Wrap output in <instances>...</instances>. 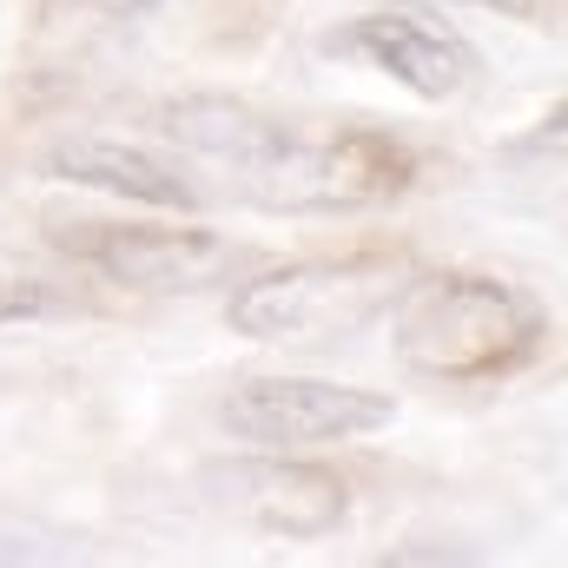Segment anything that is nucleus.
<instances>
[{"mask_svg": "<svg viewBox=\"0 0 568 568\" xmlns=\"http://www.w3.org/2000/svg\"><path fill=\"white\" fill-rule=\"evenodd\" d=\"M397 417L384 390L324 384V377H252L225 397V429L258 449H317V443H357Z\"/></svg>", "mask_w": 568, "mask_h": 568, "instance_id": "423d86ee", "label": "nucleus"}, {"mask_svg": "<svg viewBox=\"0 0 568 568\" xmlns=\"http://www.w3.org/2000/svg\"><path fill=\"white\" fill-rule=\"evenodd\" d=\"M205 503L225 509L232 523L245 529H265L284 542H317L344 523L351 509V489L337 469H317L304 456H284V449H258V456H225V463H205Z\"/></svg>", "mask_w": 568, "mask_h": 568, "instance_id": "20e7f679", "label": "nucleus"}, {"mask_svg": "<svg viewBox=\"0 0 568 568\" xmlns=\"http://www.w3.org/2000/svg\"><path fill=\"white\" fill-rule=\"evenodd\" d=\"M159 0H40V27H33V67H47L53 53L73 60L87 53L106 27L133 20V13H152Z\"/></svg>", "mask_w": 568, "mask_h": 568, "instance_id": "9b49d317", "label": "nucleus"}, {"mask_svg": "<svg viewBox=\"0 0 568 568\" xmlns=\"http://www.w3.org/2000/svg\"><path fill=\"white\" fill-rule=\"evenodd\" d=\"M159 126H165V140L179 145V152L212 159V165H225L232 179H239L245 165H258L284 133L272 113H258V106H245V100H232V93H185V100H172V106L159 113Z\"/></svg>", "mask_w": 568, "mask_h": 568, "instance_id": "1a4fd4ad", "label": "nucleus"}, {"mask_svg": "<svg viewBox=\"0 0 568 568\" xmlns=\"http://www.w3.org/2000/svg\"><path fill=\"white\" fill-rule=\"evenodd\" d=\"M469 7H489V13H516V20H529V13H536V0H469Z\"/></svg>", "mask_w": 568, "mask_h": 568, "instance_id": "f8f14e48", "label": "nucleus"}, {"mask_svg": "<svg viewBox=\"0 0 568 568\" xmlns=\"http://www.w3.org/2000/svg\"><path fill=\"white\" fill-rule=\"evenodd\" d=\"M47 172L67 179V185H93V192H113V199H133V205H159V212H192L199 192L140 145L120 140H67L47 152Z\"/></svg>", "mask_w": 568, "mask_h": 568, "instance_id": "6e6552de", "label": "nucleus"}, {"mask_svg": "<svg viewBox=\"0 0 568 568\" xmlns=\"http://www.w3.org/2000/svg\"><path fill=\"white\" fill-rule=\"evenodd\" d=\"M87 311L80 284L27 252H7L0 245V331H20V324H53V317H73Z\"/></svg>", "mask_w": 568, "mask_h": 568, "instance_id": "9d476101", "label": "nucleus"}, {"mask_svg": "<svg viewBox=\"0 0 568 568\" xmlns=\"http://www.w3.org/2000/svg\"><path fill=\"white\" fill-rule=\"evenodd\" d=\"M417 278L397 252H344V258H304L258 272L232 291L225 317L252 344H331L364 331L397 304V291Z\"/></svg>", "mask_w": 568, "mask_h": 568, "instance_id": "f03ea898", "label": "nucleus"}, {"mask_svg": "<svg viewBox=\"0 0 568 568\" xmlns=\"http://www.w3.org/2000/svg\"><path fill=\"white\" fill-rule=\"evenodd\" d=\"M417 179V159L404 140L371 133V126H344V133H278V145L245 165L232 179L239 199H252L258 212H364L397 199Z\"/></svg>", "mask_w": 568, "mask_h": 568, "instance_id": "7ed1b4c3", "label": "nucleus"}, {"mask_svg": "<svg viewBox=\"0 0 568 568\" xmlns=\"http://www.w3.org/2000/svg\"><path fill=\"white\" fill-rule=\"evenodd\" d=\"M397 364L429 384H489L523 371L542 337H549V311L503 278L483 272H429L397 291Z\"/></svg>", "mask_w": 568, "mask_h": 568, "instance_id": "f257e3e1", "label": "nucleus"}, {"mask_svg": "<svg viewBox=\"0 0 568 568\" xmlns=\"http://www.w3.org/2000/svg\"><path fill=\"white\" fill-rule=\"evenodd\" d=\"M331 53H351L377 73H390L404 93L417 100H449L476 80V47L424 7H384V13H357L351 27H337L324 40Z\"/></svg>", "mask_w": 568, "mask_h": 568, "instance_id": "0eeeda50", "label": "nucleus"}, {"mask_svg": "<svg viewBox=\"0 0 568 568\" xmlns=\"http://www.w3.org/2000/svg\"><path fill=\"white\" fill-rule=\"evenodd\" d=\"M53 245L73 265H93L100 278L126 291H212L239 265V252L219 232L199 225H100V219H67L53 225Z\"/></svg>", "mask_w": 568, "mask_h": 568, "instance_id": "39448f33", "label": "nucleus"}]
</instances>
